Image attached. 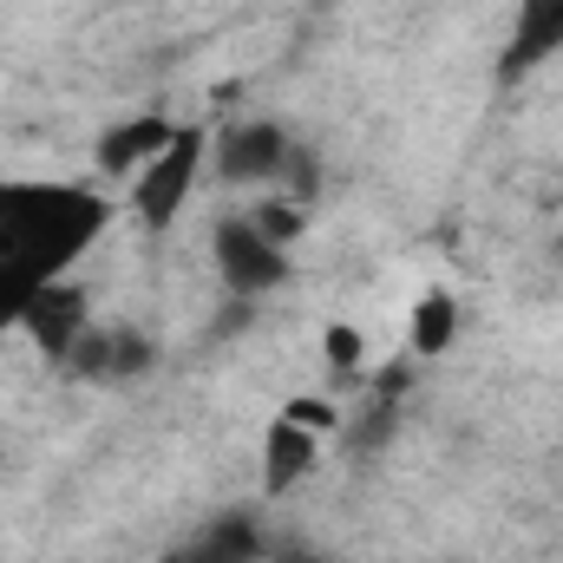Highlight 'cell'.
Masks as SVG:
<instances>
[{"label":"cell","mask_w":563,"mask_h":563,"mask_svg":"<svg viewBox=\"0 0 563 563\" xmlns=\"http://www.w3.org/2000/svg\"><path fill=\"white\" fill-rule=\"evenodd\" d=\"M119 203L92 184H33L0 177V269L33 282H59L106 230Z\"/></svg>","instance_id":"obj_1"},{"label":"cell","mask_w":563,"mask_h":563,"mask_svg":"<svg viewBox=\"0 0 563 563\" xmlns=\"http://www.w3.org/2000/svg\"><path fill=\"white\" fill-rule=\"evenodd\" d=\"M203 157H210V132L203 125H177V139L132 177V210H139V223L151 236H164L184 217V203H190V190L203 177Z\"/></svg>","instance_id":"obj_2"},{"label":"cell","mask_w":563,"mask_h":563,"mask_svg":"<svg viewBox=\"0 0 563 563\" xmlns=\"http://www.w3.org/2000/svg\"><path fill=\"white\" fill-rule=\"evenodd\" d=\"M210 256H217V276H223V288H230L236 301H263V295H276V288H288V282H295L288 250H282V243H269L250 217L217 223Z\"/></svg>","instance_id":"obj_3"},{"label":"cell","mask_w":563,"mask_h":563,"mask_svg":"<svg viewBox=\"0 0 563 563\" xmlns=\"http://www.w3.org/2000/svg\"><path fill=\"white\" fill-rule=\"evenodd\" d=\"M20 328H26V341L53 361V367H66L73 361V347H79V334L92 328V301H86V288L79 282H46L33 301H26V314H20Z\"/></svg>","instance_id":"obj_4"},{"label":"cell","mask_w":563,"mask_h":563,"mask_svg":"<svg viewBox=\"0 0 563 563\" xmlns=\"http://www.w3.org/2000/svg\"><path fill=\"white\" fill-rule=\"evenodd\" d=\"M563 53V0H518L511 13V40L498 53V86H525L531 73H544Z\"/></svg>","instance_id":"obj_5"},{"label":"cell","mask_w":563,"mask_h":563,"mask_svg":"<svg viewBox=\"0 0 563 563\" xmlns=\"http://www.w3.org/2000/svg\"><path fill=\"white\" fill-rule=\"evenodd\" d=\"M295 151L301 144L288 139L282 125L269 119H250V125H230L223 144H217V164H223V177L230 184H269V177H288V164H295Z\"/></svg>","instance_id":"obj_6"},{"label":"cell","mask_w":563,"mask_h":563,"mask_svg":"<svg viewBox=\"0 0 563 563\" xmlns=\"http://www.w3.org/2000/svg\"><path fill=\"white\" fill-rule=\"evenodd\" d=\"M151 361H157V347L144 341L139 328H86L66 367H73L79 380H132Z\"/></svg>","instance_id":"obj_7"},{"label":"cell","mask_w":563,"mask_h":563,"mask_svg":"<svg viewBox=\"0 0 563 563\" xmlns=\"http://www.w3.org/2000/svg\"><path fill=\"white\" fill-rule=\"evenodd\" d=\"M177 139V119H164V112H144V119H125V125H112L99 151H92V164H99V177H139L144 164L164 151V144Z\"/></svg>","instance_id":"obj_8"},{"label":"cell","mask_w":563,"mask_h":563,"mask_svg":"<svg viewBox=\"0 0 563 563\" xmlns=\"http://www.w3.org/2000/svg\"><path fill=\"white\" fill-rule=\"evenodd\" d=\"M314 459H321V439L308 432V426L295 420H269V432H263V492L269 498H282V492H295L308 472H314Z\"/></svg>","instance_id":"obj_9"},{"label":"cell","mask_w":563,"mask_h":563,"mask_svg":"<svg viewBox=\"0 0 563 563\" xmlns=\"http://www.w3.org/2000/svg\"><path fill=\"white\" fill-rule=\"evenodd\" d=\"M269 551L263 544V531H256V518H243V511H230V518H217V525H203L190 544H177V558L170 563H256Z\"/></svg>","instance_id":"obj_10"},{"label":"cell","mask_w":563,"mask_h":563,"mask_svg":"<svg viewBox=\"0 0 563 563\" xmlns=\"http://www.w3.org/2000/svg\"><path fill=\"white\" fill-rule=\"evenodd\" d=\"M452 341H459V301H452L445 288H426L420 301H413V321H407L413 361H439Z\"/></svg>","instance_id":"obj_11"},{"label":"cell","mask_w":563,"mask_h":563,"mask_svg":"<svg viewBox=\"0 0 563 563\" xmlns=\"http://www.w3.org/2000/svg\"><path fill=\"white\" fill-rule=\"evenodd\" d=\"M361 354H367V334L347 328V321H328V334H321V361H328V374L347 380V374L361 367Z\"/></svg>","instance_id":"obj_12"},{"label":"cell","mask_w":563,"mask_h":563,"mask_svg":"<svg viewBox=\"0 0 563 563\" xmlns=\"http://www.w3.org/2000/svg\"><path fill=\"white\" fill-rule=\"evenodd\" d=\"M250 223H256V230H263L269 243H282V250H288V243L301 236V203H282V197H269V203H263V210H256Z\"/></svg>","instance_id":"obj_13"},{"label":"cell","mask_w":563,"mask_h":563,"mask_svg":"<svg viewBox=\"0 0 563 563\" xmlns=\"http://www.w3.org/2000/svg\"><path fill=\"white\" fill-rule=\"evenodd\" d=\"M282 420L308 426L314 439H334V432H341V413H334V400H308V394H301V400H288V407H282Z\"/></svg>","instance_id":"obj_14"},{"label":"cell","mask_w":563,"mask_h":563,"mask_svg":"<svg viewBox=\"0 0 563 563\" xmlns=\"http://www.w3.org/2000/svg\"><path fill=\"white\" fill-rule=\"evenodd\" d=\"M282 563H314V558H301V551H282Z\"/></svg>","instance_id":"obj_15"}]
</instances>
